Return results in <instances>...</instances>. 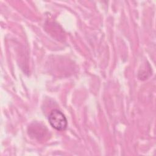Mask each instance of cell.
Wrapping results in <instances>:
<instances>
[{"mask_svg": "<svg viewBox=\"0 0 156 156\" xmlns=\"http://www.w3.org/2000/svg\"><path fill=\"white\" fill-rule=\"evenodd\" d=\"M48 121L51 127L58 131L65 130L68 126L65 115L58 109H54L50 112Z\"/></svg>", "mask_w": 156, "mask_h": 156, "instance_id": "1", "label": "cell"}, {"mask_svg": "<svg viewBox=\"0 0 156 156\" xmlns=\"http://www.w3.org/2000/svg\"><path fill=\"white\" fill-rule=\"evenodd\" d=\"M28 131L29 135L38 140L43 138L48 132L47 129L44 126L38 122L31 124L28 129Z\"/></svg>", "mask_w": 156, "mask_h": 156, "instance_id": "2", "label": "cell"}]
</instances>
